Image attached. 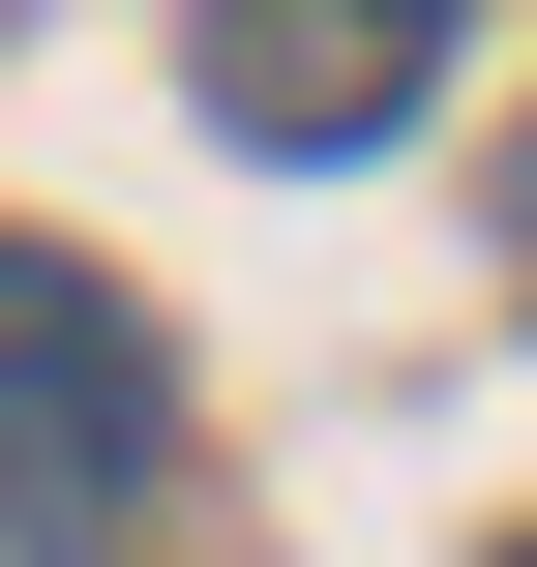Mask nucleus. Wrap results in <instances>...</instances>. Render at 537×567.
Returning a JSON list of instances; mask_svg holds the SVG:
<instances>
[{"mask_svg": "<svg viewBox=\"0 0 537 567\" xmlns=\"http://www.w3.org/2000/svg\"><path fill=\"white\" fill-rule=\"evenodd\" d=\"M149 449H179V359H149V299L120 269H60V239H0V538L90 567L149 508Z\"/></svg>", "mask_w": 537, "mask_h": 567, "instance_id": "nucleus-1", "label": "nucleus"}, {"mask_svg": "<svg viewBox=\"0 0 537 567\" xmlns=\"http://www.w3.org/2000/svg\"><path fill=\"white\" fill-rule=\"evenodd\" d=\"M419 90H448V0H209V120H239V150H299V179H329V150H389Z\"/></svg>", "mask_w": 537, "mask_h": 567, "instance_id": "nucleus-2", "label": "nucleus"}, {"mask_svg": "<svg viewBox=\"0 0 537 567\" xmlns=\"http://www.w3.org/2000/svg\"><path fill=\"white\" fill-rule=\"evenodd\" d=\"M508 269H537V150H508Z\"/></svg>", "mask_w": 537, "mask_h": 567, "instance_id": "nucleus-3", "label": "nucleus"}, {"mask_svg": "<svg viewBox=\"0 0 537 567\" xmlns=\"http://www.w3.org/2000/svg\"><path fill=\"white\" fill-rule=\"evenodd\" d=\"M508 567H537V538H508Z\"/></svg>", "mask_w": 537, "mask_h": 567, "instance_id": "nucleus-4", "label": "nucleus"}]
</instances>
